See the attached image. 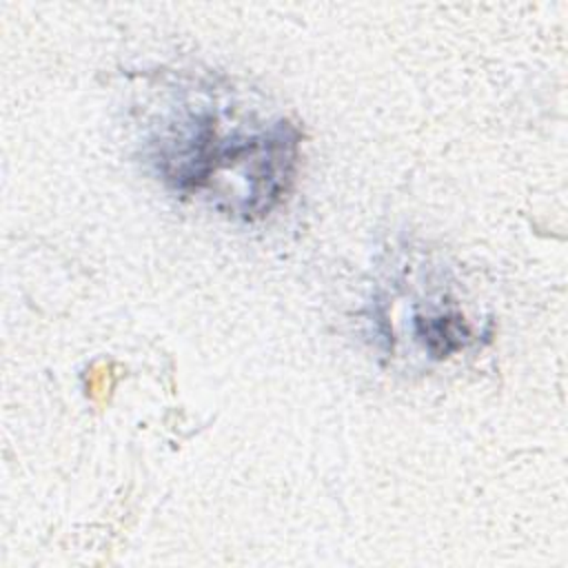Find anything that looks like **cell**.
Returning a JSON list of instances; mask_svg holds the SVG:
<instances>
[{"label":"cell","mask_w":568,"mask_h":568,"mask_svg":"<svg viewBox=\"0 0 568 568\" xmlns=\"http://www.w3.org/2000/svg\"><path fill=\"white\" fill-rule=\"evenodd\" d=\"M413 331L415 337L424 344V351L435 359H444L473 342L470 326L466 324L464 315L455 311L415 313Z\"/></svg>","instance_id":"obj_2"},{"label":"cell","mask_w":568,"mask_h":568,"mask_svg":"<svg viewBox=\"0 0 568 568\" xmlns=\"http://www.w3.org/2000/svg\"><path fill=\"white\" fill-rule=\"evenodd\" d=\"M300 129L277 120L262 131L222 135L217 115L184 106L151 144V162L166 186L182 195L204 191L220 171H235L244 184L237 215L264 217L288 191L300 155Z\"/></svg>","instance_id":"obj_1"}]
</instances>
